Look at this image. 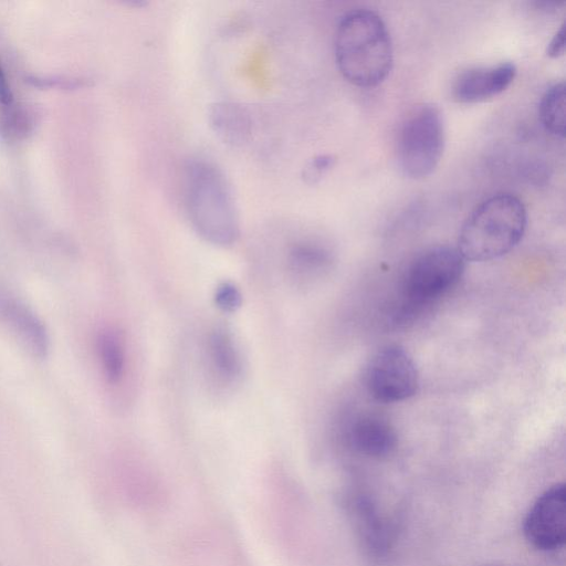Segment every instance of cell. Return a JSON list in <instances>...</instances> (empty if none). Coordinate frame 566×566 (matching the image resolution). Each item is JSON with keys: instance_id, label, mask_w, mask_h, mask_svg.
I'll use <instances>...</instances> for the list:
<instances>
[{"instance_id": "obj_4", "label": "cell", "mask_w": 566, "mask_h": 566, "mask_svg": "<svg viewBox=\"0 0 566 566\" xmlns=\"http://www.w3.org/2000/svg\"><path fill=\"white\" fill-rule=\"evenodd\" d=\"M444 148L441 111L431 103L413 108L403 120L398 136L401 170L412 179L428 177L437 168Z\"/></svg>"}, {"instance_id": "obj_11", "label": "cell", "mask_w": 566, "mask_h": 566, "mask_svg": "<svg viewBox=\"0 0 566 566\" xmlns=\"http://www.w3.org/2000/svg\"><path fill=\"white\" fill-rule=\"evenodd\" d=\"M208 117L212 130L226 144L239 146L250 137V114L237 103H216L210 107Z\"/></svg>"}, {"instance_id": "obj_12", "label": "cell", "mask_w": 566, "mask_h": 566, "mask_svg": "<svg viewBox=\"0 0 566 566\" xmlns=\"http://www.w3.org/2000/svg\"><path fill=\"white\" fill-rule=\"evenodd\" d=\"M208 357L217 376L226 382L237 381L243 370L242 357L232 335L216 328L208 338Z\"/></svg>"}, {"instance_id": "obj_2", "label": "cell", "mask_w": 566, "mask_h": 566, "mask_svg": "<svg viewBox=\"0 0 566 566\" xmlns=\"http://www.w3.org/2000/svg\"><path fill=\"white\" fill-rule=\"evenodd\" d=\"M184 199L196 231L217 245H230L239 237L237 205L224 175L206 159L190 160L184 171Z\"/></svg>"}, {"instance_id": "obj_17", "label": "cell", "mask_w": 566, "mask_h": 566, "mask_svg": "<svg viewBox=\"0 0 566 566\" xmlns=\"http://www.w3.org/2000/svg\"><path fill=\"white\" fill-rule=\"evenodd\" d=\"M216 305L223 312L233 313L242 304L240 290L231 282H222L214 292Z\"/></svg>"}, {"instance_id": "obj_5", "label": "cell", "mask_w": 566, "mask_h": 566, "mask_svg": "<svg viewBox=\"0 0 566 566\" xmlns=\"http://www.w3.org/2000/svg\"><path fill=\"white\" fill-rule=\"evenodd\" d=\"M465 260L457 248L434 245L418 254L408 266L402 294L409 310H418L446 294L461 279Z\"/></svg>"}, {"instance_id": "obj_14", "label": "cell", "mask_w": 566, "mask_h": 566, "mask_svg": "<svg viewBox=\"0 0 566 566\" xmlns=\"http://www.w3.org/2000/svg\"><path fill=\"white\" fill-rule=\"evenodd\" d=\"M96 348L106 380L113 385L117 384L125 370V349L118 333L111 328L101 331Z\"/></svg>"}, {"instance_id": "obj_3", "label": "cell", "mask_w": 566, "mask_h": 566, "mask_svg": "<svg viewBox=\"0 0 566 566\" xmlns=\"http://www.w3.org/2000/svg\"><path fill=\"white\" fill-rule=\"evenodd\" d=\"M526 224L523 201L513 193H495L480 202L464 220L457 249L468 261L497 259L520 243Z\"/></svg>"}, {"instance_id": "obj_15", "label": "cell", "mask_w": 566, "mask_h": 566, "mask_svg": "<svg viewBox=\"0 0 566 566\" xmlns=\"http://www.w3.org/2000/svg\"><path fill=\"white\" fill-rule=\"evenodd\" d=\"M355 512L359 532L368 549L374 554L385 553L389 542L386 524L366 500L357 501Z\"/></svg>"}, {"instance_id": "obj_9", "label": "cell", "mask_w": 566, "mask_h": 566, "mask_svg": "<svg viewBox=\"0 0 566 566\" xmlns=\"http://www.w3.org/2000/svg\"><path fill=\"white\" fill-rule=\"evenodd\" d=\"M516 75L512 62L473 66L461 71L451 85L452 97L459 103H478L505 91Z\"/></svg>"}, {"instance_id": "obj_1", "label": "cell", "mask_w": 566, "mask_h": 566, "mask_svg": "<svg viewBox=\"0 0 566 566\" xmlns=\"http://www.w3.org/2000/svg\"><path fill=\"white\" fill-rule=\"evenodd\" d=\"M337 67L358 87H374L389 74L394 50L389 30L373 10L356 9L339 20L334 35Z\"/></svg>"}, {"instance_id": "obj_10", "label": "cell", "mask_w": 566, "mask_h": 566, "mask_svg": "<svg viewBox=\"0 0 566 566\" xmlns=\"http://www.w3.org/2000/svg\"><path fill=\"white\" fill-rule=\"evenodd\" d=\"M349 446L369 458H385L397 447L398 437L392 424L375 413L357 416L346 432Z\"/></svg>"}, {"instance_id": "obj_13", "label": "cell", "mask_w": 566, "mask_h": 566, "mask_svg": "<svg viewBox=\"0 0 566 566\" xmlns=\"http://www.w3.org/2000/svg\"><path fill=\"white\" fill-rule=\"evenodd\" d=\"M328 262V252L311 241L294 243L287 253V269L291 277L304 281L316 275Z\"/></svg>"}, {"instance_id": "obj_19", "label": "cell", "mask_w": 566, "mask_h": 566, "mask_svg": "<svg viewBox=\"0 0 566 566\" xmlns=\"http://www.w3.org/2000/svg\"><path fill=\"white\" fill-rule=\"evenodd\" d=\"M565 52V24L563 23L556 31L546 48V54L551 57H557Z\"/></svg>"}, {"instance_id": "obj_8", "label": "cell", "mask_w": 566, "mask_h": 566, "mask_svg": "<svg viewBox=\"0 0 566 566\" xmlns=\"http://www.w3.org/2000/svg\"><path fill=\"white\" fill-rule=\"evenodd\" d=\"M0 323L32 357H46L50 338L44 324L25 303L2 290Z\"/></svg>"}, {"instance_id": "obj_18", "label": "cell", "mask_w": 566, "mask_h": 566, "mask_svg": "<svg viewBox=\"0 0 566 566\" xmlns=\"http://www.w3.org/2000/svg\"><path fill=\"white\" fill-rule=\"evenodd\" d=\"M333 165V158L324 155L314 158L305 168V179L315 180Z\"/></svg>"}, {"instance_id": "obj_16", "label": "cell", "mask_w": 566, "mask_h": 566, "mask_svg": "<svg viewBox=\"0 0 566 566\" xmlns=\"http://www.w3.org/2000/svg\"><path fill=\"white\" fill-rule=\"evenodd\" d=\"M565 83L557 82L544 92L538 105L539 119L545 129L562 138L565 136Z\"/></svg>"}, {"instance_id": "obj_6", "label": "cell", "mask_w": 566, "mask_h": 566, "mask_svg": "<svg viewBox=\"0 0 566 566\" xmlns=\"http://www.w3.org/2000/svg\"><path fill=\"white\" fill-rule=\"evenodd\" d=\"M368 394L380 402H397L415 396L419 374L410 354L400 345L390 344L378 349L365 371Z\"/></svg>"}, {"instance_id": "obj_7", "label": "cell", "mask_w": 566, "mask_h": 566, "mask_svg": "<svg viewBox=\"0 0 566 566\" xmlns=\"http://www.w3.org/2000/svg\"><path fill=\"white\" fill-rule=\"evenodd\" d=\"M524 535L536 549L552 552L564 546L566 539V489L554 484L533 503L525 520Z\"/></svg>"}]
</instances>
